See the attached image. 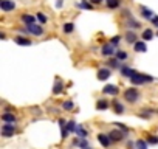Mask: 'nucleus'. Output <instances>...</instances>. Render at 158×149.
I'll use <instances>...</instances> for the list:
<instances>
[{
    "instance_id": "f257e3e1",
    "label": "nucleus",
    "mask_w": 158,
    "mask_h": 149,
    "mask_svg": "<svg viewBox=\"0 0 158 149\" xmlns=\"http://www.w3.org/2000/svg\"><path fill=\"white\" fill-rule=\"evenodd\" d=\"M150 81H153V78L149 76V74H143V73H135L133 76L130 78V83H132L133 86H141V84L150 83Z\"/></svg>"
},
{
    "instance_id": "f03ea898",
    "label": "nucleus",
    "mask_w": 158,
    "mask_h": 149,
    "mask_svg": "<svg viewBox=\"0 0 158 149\" xmlns=\"http://www.w3.org/2000/svg\"><path fill=\"white\" fill-rule=\"evenodd\" d=\"M124 100H126L127 103L133 104V103H136V101L139 100V92H138L135 87H130V89H127V90L124 92Z\"/></svg>"
},
{
    "instance_id": "7ed1b4c3",
    "label": "nucleus",
    "mask_w": 158,
    "mask_h": 149,
    "mask_svg": "<svg viewBox=\"0 0 158 149\" xmlns=\"http://www.w3.org/2000/svg\"><path fill=\"white\" fill-rule=\"evenodd\" d=\"M0 132H2V137L11 138L16 134V123H5L2 126V129H0Z\"/></svg>"
},
{
    "instance_id": "20e7f679",
    "label": "nucleus",
    "mask_w": 158,
    "mask_h": 149,
    "mask_svg": "<svg viewBox=\"0 0 158 149\" xmlns=\"http://www.w3.org/2000/svg\"><path fill=\"white\" fill-rule=\"evenodd\" d=\"M16 8V3L13 2V0H0V10H2L3 13H10Z\"/></svg>"
},
{
    "instance_id": "39448f33",
    "label": "nucleus",
    "mask_w": 158,
    "mask_h": 149,
    "mask_svg": "<svg viewBox=\"0 0 158 149\" xmlns=\"http://www.w3.org/2000/svg\"><path fill=\"white\" fill-rule=\"evenodd\" d=\"M110 74H112V70L109 67H104V68H99L98 70V79L99 81H106L110 78Z\"/></svg>"
},
{
    "instance_id": "423d86ee",
    "label": "nucleus",
    "mask_w": 158,
    "mask_h": 149,
    "mask_svg": "<svg viewBox=\"0 0 158 149\" xmlns=\"http://www.w3.org/2000/svg\"><path fill=\"white\" fill-rule=\"evenodd\" d=\"M101 53L104 54V56H113L115 53H116V50H115V45L112 44V42H109V44H106L104 47H102V50H101Z\"/></svg>"
},
{
    "instance_id": "0eeeda50",
    "label": "nucleus",
    "mask_w": 158,
    "mask_h": 149,
    "mask_svg": "<svg viewBox=\"0 0 158 149\" xmlns=\"http://www.w3.org/2000/svg\"><path fill=\"white\" fill-rule=\"evenodd\" d=\"M124 134H126V132H123L121 129H119V130H118V129H115V130H110L109 137H110V140H112V141H121V140L124 138Z\"/></svg>"
},
{
    "instance_id": "6e6552de",
    "label": "nucleus",
    "mask_w": 158,
    "mask_h": 149,
    "mask_svg": "<svg viewBox=\"0 0 158 149\" xmlns=\"http://www.w3.org/2000/svg\"><path fill=\"white\" fill-rule=\"evenodd\" d=\"M27 28H28V31H30L31 34H34V36H42V34H44V28H42L40 25L33 23V25H27Z\"/></svg>"
},
{
    "instance_id": "1a4fd4ad",
    "label": "nucleus",
    "mask_w": 158,
    "mask_h": 149,
    "mask_svg": "<svg viewBox=\"0 0 158 149\" xmlns=\"http://www.w3.org/2000/svg\"><path fill=\"white\" fill-rule=\"evenodd\" d=\"M102 92L106 93V95H118V92H119V89L116 87V86H113V84H107L104 89H102Z\"/></svg>"
},
{
    "instance_id": "9d476101",
    "label": "nucleus",
    "mask_w": 158,
    "mask_h": 149,
    "mask_svg": "<svg viewBox=\"0 0 158 149\" xmlns=\"http://www.w3.org/2000/svg\"><path fill=\"white\" fill-rule=\"evenodd\" d=\"M98 141H99L104 147H109V146H110V143H113V141L110 140V137H109V135H106V134H98Z\"/></svg>"
},
{
    "instance_id": "9b49d317",
    "label": "nucleus",
    "mask_w": 158,
    "mask_h": 149,
    "mask_svg": "<svg viewBox=\"0 0 158 149\" xmlns=\"http://www.w3.org/2000/svg\"><path fill=\"white\" fill-rule=\"evenodd\" d=\"M74 134H76L77 137H81V138H87V137H89V130H87L82 124H77V127H76Z\"/></svg>"
},
{
    "instance_id": "f8f14e48",
    "label": "nucleus",
    "mask_w": 158,
    "mask_h": 149,
    "mask_svg": "<svg viewBox=\"0 0 158 149\" xmlns=\"http://www.w3.org/2000/svg\"><path fill=\"white\" fill-rule=\"evenodd\" d=\"M121 73H123V76H124V78H129V79H130L136 71H135L133 68H130V67L124 65V67H121Z\"/></svg>"
},
{
    "instance_id": "ddd939ff",
    "label": "nucleus",
    "mask_w": 158,
    "mask_h": 149,
    "mask_svg": "<svg viewBox=\"0 0 158 149\" xmlns=\"http://www.w3.org/2000/svg\"><path fill=\"white\" fill-rule=\"evenodd\" d=\"M113 109H115V113H118V115H123V113L126 112L124 106H123L118 100H113Z\"/></svg>"
},
{
    "instance_id": "4468645a",
    "label": "nucleus",
    "mask_w": 158,
    "mask_h": 149,
    "mask_svg": "<svg viewBox=\"0 0 158 149\" xmlns=\"http://www.w3.org/2000/svg\"><path fill=\"white\" fill-rule=\"evenodd\" d=\"M141 16L144 19H149V20H152V17H155L153 16V11L149 10V8H146V6H141Z\"/></svg>"
},
{
    "instance_id": "2eb2a0df",
    "label": "nucleus",
    "mask_w": 158,
    "mask_h": 149,
    "mask_svg": "<svg viewBox=\"0 0 158 149\" xmlns=\"http://www.w3.org/2000/svg\"><path fill=\"white\" fill-rule=\"evenodd\" d=\"M126 40H127L129 44H135V42H138V36H136V33H135V31H127V33H126Z\"/></svg>"
},
{
    "instance_id": "dca6fc26",
    "label": "nucleus",
    "mask_w": 158,
    "mask_h": 149,
    "mask_svg": "<svg viewBox=\"0 0 158 149\" xmlns=\"http://www.w3.org/2000/svg\"><path fill=\"white\" fill-rule=\"evenodd\" d=\"M2 120H3L5 123H16V121H17V118H16L14 113H11V112H5V113L2 115Z\"/></svg>"
},
{
    "instance_id": "f3484780",
    "label": "nucleus",
    "mask_w": 158,
    "mask_h": 149,
    "mask_svg": "<svg viewBox=\"0 0 158 149\" xmlns=\"http://www.w3.org/2000/svg\"><path fill=\"white\" fill-rule=\"evenodd\" d=\"M14 42L17 45H31V40L27 39V37H23V36H16L14 37Z\"/></svg>"
},
{
    "instance_id": "a211bd4d",
    "label": "nucleus",
    "mask_w": 158,
    "mask_h": 149,
    "mask_svg": "<svg viewBox=\"0 0 158 149\" xmlns=\"http://www.w3.org/2000/svg\"><path fill=\"white\" fill-rule=\"evenodd\" d=\"M133 47H135V51H138V53H144V51L147 50V47H146V42H143V40H138V42H135V44H133Z\"/></svg>"
},
{
    "instance_id": "6ab92c4d",
    "label": "nucleus",
    "mask_w": 158,
    "mask_h": 149,
    "mask_svg": "<svg viewBox=\"0 0 158 149\" xmlns=\"http://www.w3.org/2000/svg\"><path fill=\"white\" fill-rule=\"evenodd\" d=\"M62 90H64V83L57 79L56 84H54V87H53V93H54V95H60Z\"/></svg>"
},
{
    "instance_id": "aec40b11",
    "label": "nucleus",
    "mask_w": 158,
    "mask_h": 149,
    "mask_svg": "<svg viewBox=\"0 0 158 149\" xmlns=\"http://www.w3.org/2000/svg\"><path fill=\"white\" fill-rule=\"evenodd\" d=\"M22 22H23L25 25H33V23H36V17H33V16H30V14H23V16H22Z\"/></svg>"
},
{
    "instance_id": "412c9836",
    "label": "nucleus",
    "mask_w": 158,
    "mask_h": 149,
    "mask_svg": "<svg viewBox=\"0 0 158 149\" xmlns=\"http://www.w3.org/2000/svg\"><path fill=\"white\" fill-rule=\"evenodd\" d=\"M126 27H129V28H132V30H138V28L141 27V23H139L138 20H135V19L129 17V20H127V25H126Z\"/></svg>"
},
{
    "instance_id": "4be33fe9",
    "label": "nucleus",
    "mask_w": 158,
    "mask_h": 149,
    "mask_svg": "<svg viewBox=\"0 0 158 149\" xmlns=\"http://www.w3.org/2000/svg\"><path fill=\"white\" fill-rule=\"evenodd\" d=\"M96 109H98V110H107V109H109L107 100H99V101L96 103Z\"/></svg>"
},
{
    "instance_id": "5701e85b",
    "label": "nucleus",
    "mask_w": 158,
    "mask_h": 149,
    "mask_svg": "<svg viewBox=\"0 0 158 149\" xmlns=\"http://www.w3.org/2000/svg\"><path fill=\"white\" fill-rule=\"evenodd\" d=\"M106 3H107V6L110 10H115V8H118L121 5V0H106Z\"/></svg>"
},
{
    "instance_id": "b1692460",
    "label": "nucleus",
    "mask_w": 158,
    "mask_h": 149,
    "mask_svg": "<svg viewBox=\"0 0 158 149\" xmlns=\"http://www.w3.org/2000/svg\"><path fill=\"white\" fill-rule=\"evenodd\" d=\"M119 62H121V61H119L118 57H110V59L107 61V65L112 67V68H116V67H119Z\"/></svg>"
},
{
    "instance_id": "393cba45",
    "label": "nucleus",
    "mask_w": 158,
    "mask_h": 149,
    "mask_svg": "<svg viewBox=\"0 0 158 149\" xmlns=\"http://www.w3.org/2000/svg\"><path fill=\"white\" fill-rule=\"evenodd\" d=\"M79 8L92 10V8H93V3H92V2H85V0H82V2H79Z\"/></svg>"
},
{
    "instance_id": "a878e982",
    "label": "nucleus",
    "mask_w": 158,
    "mask_h": 149,
    "mask_svg": "<svg viewBox=\"0 0 158 149\" xmlns=\"http://www.w3.org/2000/svg\"><path fill=\"white\" fill-rule=\"evenodd\" d=\"M64 31H65L67 34H70V33H73V31H74V23H71V22H68V23H65V25H64Z\"/></svg>"
},
{
    "instance_id": "bb28decb",
    "label": "nucleus",
    "mask_w": 158,
    "mask_h": 149,
    "mask_svg": "<svg viewBox=\"0 0 158 149\" xmlns=\"http://www.w3.org/2000/svg\"><path fill=\"white\" fill-rule=\"evenodd\" d=\"M143 39H144V40H150V39H153V31H152V30H144V33H143Z\"/></svg>"
},
{
    "instance_id": "cd10ccee",
    "label": "nucleus",
    "mask_w": 158,
    "mask_h": 149,
    "mask_svg": "<svg viewBox=\"0 0 158 149\" xmlns=\"http://www.w3.org/2000/svg\"><path fill=\"white\" fill-rule=\"evenodd\" d=\"M116 57H118L119 61H126V59L129 57V54H127L126 51H123V50H118V51H116Z\"/></svg>"
},
{
    "instance_id": "c85d7f7f",
    "label": "nucleus",
    "mask_w": 158,
    "mask_h": 149,
    "mask_svg": "<svg viewBox=\"0 0 158 149\" xmlns=\"http://www.w3.org/2000/svg\"><path fill=\"white\" fill-rule=\"evenodd\" d=\"M135 146H136V149H147V141H144V140H136Z\"/></svg>"
},
{
    "instance_id": "c756f323",
    "label": "nucleus",
    "mask_w": 158,
    "mask_h": 149,
    "mask_svg": "<svg viewBox=\"0 0 158 149\" xmlns=\"http://www.w3.org/2000/svg\"><path fill=\"white\" fill-rule=\"evenodd\" d=\"M76 127H77V124H76L74 121H68V123H67V130H68V134H70V132H74Z\"/></svg>"
},
{
    "instance_id": "7c9ffc66",
    "label": "nucleus",
    "mask_w": 158,
    "mask_h": 149,
    "mask_svg": "<svg viewBox=\"0 0 158 149\" xmlns=\"http://www.w3.org/2000/svg\"><path fill=\"white\" fill-rule=\"evenodd\" d=\"M152 112H153L152 109H149V110H147V109H144V110H141L139 117H141V118H149V117L152 115Z\"/></svg>"
},
{
    "instance_id": "2f4dec72",
    "label": "nucleus",
    "mask_w": 158,
    "mask_h": 149,
    "mask_svg": "<svg viewBox=\"0 0 158 149\" xmlns=\"http://www.w3.org/2000/svg\"><path fill=\"white\" fill-rule=\"evenodd\" d=\"M147 143H150V144H158V137H156V135H149V137H147Z\"/></svg>"
},
{
    "instance_id": "473e14b6",
    "label": "nucleus",
    "mask_w": 158,
    "mask_h": 149,
    "mask_svg": "<svg viewBox=\"0 0 158 149\" xmlns=\"http://www.w3.org/2000/svg\"><path fill=\"white\" fill-rule=\"evenodd\" d=\"M73 106H74V104H73V101H65V103L62 104V107H64L65 110H71V109H73Z\"/></svg>"
},
{
    "instance_id": "72a5a7b5",
    "label": "nucleus",
    "mask_w": 158,
    "mask_h": 149,
    "mask_svg": "<svg viewBox=\"0 0 158 149\" xmlns=\"http://www.w3.org/2000/svg\"><path fill=\"white\" fill-rule=\"evenodd\" d=\"M37 20H39L40 23H47V17H45L42 13H37Z\"/></svg>"
},
{
    "instance_id": "f704fd0d",
    "label": "nucleus",
    "mask_w": 158,
    "mask_h": 149,
    "mask_svg": "<svg viewBox=\"0 0 158 149\" xmlns=\"http://www.w3.org/2000/svg\"><path fill=\"white\" fill-rule=\"evenodd\" d=\"M87 146H89V141H87L85 138H81V141H79V147L84 149V147H87Z\"/></svg>"
},
{
    "instance_id": "c9c22d12",
    "label": "nucleus",
    "mask_w": 158,
    "mask_h": 149,
    "mask_svg": "<svg viewBox=\"0 0 158 149\" xmlns=\"http://www.w3.org/2000/svg\"><path fill=\"white\" fill-rule=\"evenodd\" d=\"M115 124H116V126H118V127H119L121 130H124V132L127 134V130H129V129H127V126H124L123 123H115Z\"/></svg>"
},
{
    "instance_id": "e433bc0d",
    "label": "nucleus",
    "mask_w": 158,
    "mask_h": 149,
    "mask_svg": "<svg viewBox=\"0 0 158 149\" xmlns=\"http://www.w3.org/2000/svg\"><path fill=\"white\" fill-rule=\"evenodd\" d=\"M119 40H121V37H119V36H115V37H113V39H112V40H110V42H112V44H113V45H116V44H118V42H119Z\"/></svg>"
},
{
    "instance_id": "4c0bfd02",
    "label": "nucleus",
    "mask_w": 158,
    "mask_h": 149,
    "mask_svg": "<svg viewBox=\"0 0 158 149\" xmlns=\"http://www.w3.org/2000/svg\"><path fill=\"white\" fill-rule=\"evenodd\" d=\"M152 23L155 25V27H158V17L155 16V17H152Z\"/></svg>"
},
{
    "instance_id": "58836bf2",
    "label": "nucleus",
    "mask_w": 158,
    "mask_h": 149,
    "mask_svg": "<svg viewBox=\"0 0 158 149\" xmlns=\"http://www.w3.org/2000/svg\"><path fill=\"white\" fill-rule=\"evenodd\" d=\"M90 2H92L93 5H99V3L102 2V0H90Z\"/></svg>"
},
{
    "instance_id": "ea45409f",
    "label": "nucleus",
    "mask_w": 158,
    "mask_h": 149,
    "mask_svg": "<svg viewBox=\"0 0 158 149\" xmlns=\"http://www.w3.org/2000/svg\"><path fill=\"white\" fill-rule=\"evenodd\" d=\"M84 149H93V147H90V146H87V147H84Z\"/></svg>"
}]
</instances>
